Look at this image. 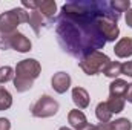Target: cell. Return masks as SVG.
<instances>
[{"instance_id":"cell-1","label":"cell","mask_w":132,"mask_h":130,"mask_svg":"<svg viewBox=\"0 0 132 130\" xmlns=\"http://www.w3.org/2000/svg\"><path fill=\"white\" fill-rule=\"evenodd\" d=\"M120 15L106 0L68 2L55 18L57 41L66 54L80 60L118 38Z\"/></svg>"},{"instance_id":"cell-2","label":"cell","mask_w":132,"mask_h":130,"mask_svg":"<svg viewBox=\"0 0 132 130\" xmlns=\"http://www.w3.org/2000/svg\"><path fill=\"white\" fill-rule=\"evenodd\" d=\"M42 64L35 58H25L19 61L14 69V87L17 92H28L34 86V81L40 77Z\"/></svg>"},{"instance_id":"cell-3","label":"cell","mask_w":132,"mask_h":130,"mask_svg":"<svg viewBox=\"0 0 132 130\" xmlns=\"http://www.w3.org/2000/svg\"><path fill=\"white\" fill-rule=\"evenodd\" d=\"M29 22V12L23 8H12L0 14V35H9L17 31L19 25Z\"/></svg>"},{"instance_id":"cell-4","label":"cell","mask_w":132,"mask_h":130,"mask_svg":"<svg viewBox=\"0 0 132 130\" xmlns=\"http://www.w3.org/2000/svg\"><path fill=\"white\" fill-rule=\"evenodd\" d=\"M111 61V58L101 52V51H95V52H91L88 55H85L83 58H80L78 61V66L80 69L86 73V75H97V73H101L104 66Z\"/></svg>"},{"instance_id":"cell-5","label":"cell","mask_w":132,"mask_h":130,"mask_svg":"<svg viewBox=\"0 0 132 130\" xmlns=\"http://www.w3.org/2000/svg\"><path fill=\"white\" fill-rule=\"evenodd\" d=\"M8 48L14 49L17 52L26 54L31 51L32 43L25 34L15 31L14 34H9V35H0V49H8Z\"/></svg>"},{"instance_id":"cell-6","label":"cell","mask_w":132,"mask_h":130,"mask_svg":"<svg viewBox=\"0 0 132 130\" xmlns=\"http://www.w3.org/2000/svg\"><path fill=\"white\" fill-rule=\"evenodd\" d=\"M59 101L54 99L51 95H42L32 106H31V113L35 118H51L59 112Z\"/></svg>"},{"instance_id":"cell-7","label":"cell","mask_w":132,"mask_h":130,"mask_svg":"<svg viewBox=\"0 0 132 130\" xmlns=\"http://www.w3.org/2000/svg\"><path fill=\"white\" fill-rule=\"evenodd\" d=\"M71 75L68 73V72H63V70H60V72H57V73H54L52 75V78H51V86H52V89L57 92V94H66L68 90H69V87H71Z\"/></svg>"},{"instance_id":"cell-8","label":"cell","mask_w":132,"mask_h":130,"mask_svg":"<svg viewBox=\"0 0 132 130\" xmlns=\"http://www.w3.org/2000/svg\"><path fill=\"white\" fill-rule=\"evenodd\" d=\"M68 123L71 124L72 130H83L88 124H89L86 115H85L80 109H72V110H69V113H68Z\"/></svg>"},{"instance_id":"cell-9","label":"cell","mask_w":132,"mask_h":130,"mask_svg":"<svg viewBox=\"0 0 132 130\" xmlns=\"http://www.w3.org/2000/svg\"><path fill=\"white\" fill-rule=\"evenodd\" d=\"M114 52L118 58H129L132 57V38L131 37H123L120 38L115 46H114Z\"/></svg>"},{"instance_id":"cell-10","label":"cell","mask_w":132,"mask_h":130,"mask_svg":"<svg viewBox=\"0 0 132 130\" xmlns=\"http://www.w3.org/2000/svg\"><path fill=\"white\" fill-rule=\"evenodd\" d=\"M72 101H74L75 107L81 110V109H86L89 106L91 98H89V94H88V90L85 87L77 86V87L72 89Z\"/></svg>"},{"instance_id":"cell-11","label":"cell","mask_w":132,"mask_h":130,"mask_svg":"<svg viewBox=\"0 0 132 130\" xmlns=\"http://www.w3.org/2000/svg\"><path fill=\"white\" fill-rule=\"evenodd\" d=\"M37 11L48 20H52L55 12H57V3L55 0H43V2H38V8Z\"/></svg>"},{"instance_id":"cell-12","label":"cell","mask_w":132,"mask_h":130,"mask_svg":"<svg viewBox=\"0 0 132 130\" xmlns=\"http://www.w3.org/2000/svg\"><path fill=\"white\" fill-rule=\"evenodd\" d=\"M126 89H128V83H126L125 80H121V78H115V80H112V83L109 84V97L125 98Z\"/></svg>"},{"instance_id":"cell-13","label":"cell","mask_w":132,"mask_h":130,"mask_svg":"<svg viewBox=\"0 0 132 130\" xmlns=\"http://www.w3.org/2000/svg\"><path fill=\"white\" fill-rule=\"evenodd\" d=\"M95 116H97V119H98L100 123H103V124L111 123L112 113H111V110H109L106 101H101V103L97 104V107H95Z\"/></svg>"},{"instance_id":"cell-14","label":"cell","mask_w":132,"mask_h":130,"mask_svg":"<svg viewBox=\"0 0 132 130\" xmlns=\"http://www.w3.org/2000/svg\"><path fill=\"white\" fill-rule=\"evenodd\" d=\"M103 73H104V77L112 78V80L118 78L121 75V63L120 61H109L108 64L104 66Z\"/></svg>"},{"instance_id":"cell-15","label":"cell","mask_w":132,"mask_h":130,"mask_svg":"<svg viewBox=\"0 0 132 130\" xmlns=\"http://www.w3.org/2000/svg\"><path fill=\"white\" fill-rule=\"evenodd\" d=\"M106 104H108L111 113L114 115V113H121L125 110L126 101H125V98H120V97H109L108 101H106Z\"/></svg>"},{"instance_id":"cell-16","label":"cell","mask_w":132,"mask_h":130,"mask_svg":"<svg viewBox=\"0 0 132 130\" xmlns=\"http://www.w3.org/2000/svg\"><path fill=\"white\" fill-rule=\"evenodd\" d=\"M29 26L32 28V31L35 34H40V29L45 26L43 23V15L38 12V11H31L29 12Z\"/></svg>"},{"instance_id":"cell-17","label":"cell","mask_w":132,"mask_h":130,"mask_svg":"<svg viewBox=\"0 0 132 130\" xmlns=\"http://www.w3.org/2000/svg\"><path fill=\"white\" fill-rule=\"evenodd\" d=\"M11 106H12V95H11V92L6 87L0 86V112L8 110Z\"/></svg>"},{"instance_id":"cell-18","label":"cell","mask_w":132,"mask_h":130,"mask_svg":"<svg viewBox=\"0 0 132 130\" xmlns=\"http://www.w3.org/2000/svg\"><path fill=\"white\" fill-rule=\"evenodd\" d=\"M109 130H132V123L128 118H118L115 121L108 123Z\"/></svg>"},{"instance_id":"cell-19","label":"cell","mask_w":132,"mask_h":130,"mask_svg":"<svg viewBox=\"0 0 132 130\" xmlns=\"http://www.w3.org/2000/svg\"><path fill=\"white\" fill-rule=\"evenodd\" d=\"M109 5H111V8H112L115 12H118V14L128 12V11L131 9V0H111Z\"/></svg>"},{"instance_id":"cell-20","label":"cell","mask_w":132,"mask_h":130,"mask_svg":"<svg viewBox=\"0 0 132 130\" xmlns=\"http://www.w3.org/2000/svg\"><path fill=\"white\" fill-rule=\"evenodd\" d=\"M11 80H14V69L11 66H2L0 67V84H5Z\"/></svg>"},{"instance_id":"cell-21","label":"cell","mask_w":132,"mask_h":130,"mask_svg":"<svg viewBox=\"0 0 132 130\" xmlns=\"http://www.w3.org/2000/svg\"><path fill=\"white\" fill-rule=\"evenodd\" d=\"M121 75L132 77V60L131 61H125V63H121Z\"/></svg>"},{"instance_id":"cell-22","label":"cell","mask_w":132,"mask_h":130,"mask_svg":"<svg viewBox=\"0 0 132 130\" xmlns=\"http://www.w3.org/2000/svg\"><path fill=\"white\" fill-rule=\"evenodd\" d=\"M83 130H109V127H108V124L100 123V124H88Z\"/></svg>"},{"instance_id":"cell-23","label":"cell","mask_w":132,"mask_h":130,"mask_svg":"<svg viewBox=\"0 0 132 130\" xmlns=\"http://www.w3.org/2000/svg\"><path fill=\"white\" fill-rule=\"evenodd\" d=\"M22 6H23V8H29V9H32V11H37L38 2H34V0H22Z\"/></svg>"},{"instance_id":"cell-24","label":"cell","mask_w":132,"mask_h":130,"mask_svg":"<svg viewBox=\"0 0 132 130\" xmlns=\"http://www.w3.org/2000/svg\"><path fill=\"white\" fill-rule=\"evenodd\" d=\"M0 130H11V123L8 118H0Z\"/></svg>"},{"instance_id":"cell-25","label":"cell","mask_w":132,"mask_h":130,"mask_svg":"<svg viewBox=\"0 0 132 130\" xmlns=\"http://www.w3.org/2000/svg\"><path fill=\"white\" fill-rule=\"evenodd\" d=\"M125 101L132 104V83L128 84V89H126V94H125Z\"/></svg>"},{"instance_id":"cell-26","label":"cell","mask_w":132,"mask_h":130,"mask_svg":"<svg viewBox=\"0 0 132 130\" xmlns=\"http://www.w3.org/2000/svg\"><path fill=\"white\" fill-rule=\"evenodd\" d=\"M125 20H126V25L129 26V28H132V8L126 12V17H125Z\"/></svg>"},{"instance_id":"cell-27","label":"cell","mask_w":132,"mask_h":130,"mask_svg":"<svg viewBox=\"0 0 132 130\" xmlns=\"http://www.w3.org/2000/svg\"><path fill=\"white\" fill-rule=\"evenodd\" d=\"M59 130H72V129H69V127H60Z\"/></svg>"}]
</instances>
